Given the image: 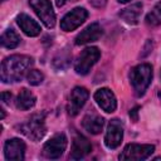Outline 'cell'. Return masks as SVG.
<instances>
[{
  "label": "cell",
  "mask_w": 161,
  "mask_h": 161,
  "mask_svg": "<svg viewBox=\"0 0 161 161\" xmlns=\"http://www.w3.org/2000/svg\"><path fill=\"white\" fill-rule=\"evenodd\" d=\"M31 64L33 58L23 54H14L5 58L1 63V80L4 83H14L21 80Z\"/></svg>",
  "instance_id": "1"
},
{
  "label": "cell",
  "mask_w": 161,
  "mask_h": 161,
  "mask_svg": "<svg viewBox=\"0 0 161 161\" xmlns=\"http://www.w3.org/2000/svg\"><path fill=\"white\" fill-rule=\"evenodd\" d=\"M151 80H152V67L147 63L138 64L133 67L130 72V82L137 97L145 94Z\"/></svg>",
  "instance_id": "2"
},
{
  "label": "cell",
  "mask_w": 161,
  "mask_h": 161,
  "mask_svg": "<svg viewBox=\"0 0 161 161\" xmlns=\"http://www.w3.org/2000/svg\"><path fill=\"white\" fill-rule=\"evenodd\" d=\"M19 132L25 135L28 138L33 141H39L44 137L47 132L45 127V113H35L26 122L21 123L19 127Z\"/></svg>",
  "instance_id": "3"
},
{
  "label": "cell",
  "mask_w": 161,
  "mask_h": 161,
  "mask_svg": "<svg viewBox=\"0 0 161 161\" xmlns=\"http://www.w3.org/2000/svg\"><path fill=\"white\" fill-rule=\"evenodd\" d=\"M99 57H101V52L98 50V48L96 47L86 48L75 60V64H74L75 72L80 75L87 74L91 70V68L97 63Z\"/></svg>",
  "instance_id": "4"
},
{
  "label": "cell",
  "mask_w": 161,
  "mask_h": 161,
  "mask_svg": "<svg viewBox=\"0 0 161 161\" xmlns=\"http://www.w3.org/2000/svg\"><path fill=\"white\" fill-rule=\"evenodd\" d=\"M29 5L47 28L50 29L55 25V14L49 0H29Z\"/></svg>",
  "instance_id": "5"
},
{
  "label": "cell",
  "mask_w": 161,
  "mask_h": 161,
  "mask_svg": "<svg viewBox=\"0 0 161 161\" xmlns=\"http://www.w3.org/2000/svg\"><path fill=\"white\" fill-rule=\"evenodd\" d=\"M67 137L64 133H57L43 146V155L47 158H59L67 148Z\"/></svg>",
  "instance_id": "6"
},
{
  "label": "cell",
  "mask_w": 161,
  "mask_h": 161,
  "mask_svg": "<svg viewBox=\"0 0 161 161\" xmlns=\"http://www.w3.org/2000/svg\"><path fill=\"white\" fill-rule=\"evenodd\" d=\"M155 151L153 145H138V143H130L127 145L122 153L119 155V160H146L151 156V153Z\"/></svg>",
  "instance_id": "7"
},
{
  "label": "cell",
  "mask_w": 161,
  "mask_h": 161,
  "mask_svg": "<svg viewBox=\"0 0 161 161\" xmlns=\"http://www.w3.org/2000/svg\"><path fill=\"white\" fill-rule=\"evenodd\" d=\"M88 18V11L84 8H74L67 13L60 20V29L64 31H72L80 26Z\"/></svg>",
  "instance_id": "8"
},
{
  "label": "cell",
  "mask_w": 161,
  "mask_h": 161,
  "mask_svg": "<svg viewBox=\"0 0 161 161\" xmlns=\"http://www.w3.org/2000/svg\"><path fill=\"white\" fill-rule=\"evenodd\" d=\"M123 138V125L119 119L114 118L108 123L107 132L104 136V145L107 148H117Z\"/></svg>",
  "instance_id": "9"
},
{
  "label": "cell",
  "mask_w": 161,
  "mask_h": 161,
  "mask_svg": "<svg viewBox=\"0 0 161 161\" xmlns=\"http://www.w3.org/2000/svg\"><path fill=\"white\" fill-rule=\"evenodd\" d=\"M88 96H89V93L84 87H74L73 91L70 92L69 101L67 104L68 113L70 116H75L80 111V108L86 104Z\"/></svg>",
  "instance_id": "10"
},
{
  "label": "cell",
  "mask_w": 161,
  "mask_h": 161,
  "mask_svg": "<svg viewBox=\"0 0 161 161\" xmlns=\"http://www.w3.org/2000/svg\"><path fill=\"white\" fill-rule=\"evenodd\" d=\"M94 101L107 113H112L117 108V101L113 92L108 88H99L94 93Z\"/></svg>",
  "instance_id": "11"
},
{
  "label": "cell",
  "mask_w": 161,
  "mask_h": 161,
  "mask_svg": "<svg viewBox=\"0 0 161 161\" xmlns=\"http://www.w3.org/2000/svg\"><path fill=\"white\" fill-rule=\"evenodd\" d=\"M91 150H92V145L88 141V138L80 133H77L73 138V142H72V150H70L69 158L80 160L84 156H87L91 152Z\"/></svg>",
  "instance_id": "12"
},
{
  "label": "cell",
  "mask_w": 161,
  "mask_h": 161,
  "mask_svg": "<svg viewBox=\"0 0 161 161\" xmlns=\"http://www.w3.org/2000/svg\"><path fill=\"white\" fill-rule=\"evenodd\" d=\"M24 153H25V143L20 138H11L5 142L4 155L6 160H11V161L24 160Z\"/></svg>",
  "instance_id": "13"
},
{
  "label": "cell",
  "mask_w": 161,
  "mask_h": 161,
  "mask_svg": "<svg viewBox=\"0 0 161 161\" xmlns=\"http://www.w3.org/2000/svg\"><path fill=\"white\" fill-rule=\"evenodd\" d=\"M102 28L98 23H93L91 25H88L83 31H80L77 36H75V44L77 45H83L87 43H92L98 40L102 36Z\"/></svg>",
  "instance_id": "14"
},
{
  "label": "cell",
  "mask_w": 161,
  "mask_h": 161,
  "mask_svg": "<svg viewBox=\"0 0 161 161\" xmlns=\"http://www.w3.org/2000/svg\"><path fill=\"white\" fill-rule=\"evenodd\" d=\"M16 23L20 26V29L23 30V33L26 34L28 36H36V35L40 34V30H42L40 25L34 19H31L29 15H26V14L18 15Z\"/></svg>",
  "instance_id": "15"
},
{
  "label": "cell",
  "mask_w": 161,
  "mask_h": 161,
  "mask_svg": "<svg viewBox=\"0 0 161 161\" xmlns=\"http://www.w3.org/2000/svg\"><path fill=\"white\" fill-rule=\"evenodd\" d=\"M141 13H142V4L141 3H135V4L122 9L118 13V16L125 23H127L130 25H136L138 23V20H140Z\"/></svg>",
  "instance_id": "16"
},
{
  "label": "cell",
  "mask_w": 161,
  "mask_h": 161,
  "mask_svg": "<svg viewBox=\"0 0 161 161\" xmlns=\"http://www.w3.org/2000/svg\"><path fill=\"white\" fill-rule=\"evenodd\" d=\"M104 125V119L98 114H86L82 119V126L86 131H88L92 135H98Z\"/></svg>",
  "instance_id": "17"
},
{
  "label": "cell",
  "mask_w": 161,
  "mask_h": 161,
  "mask_svg": "<svg viewBox=\"0 0 161 161\" xmlns=\"http://www.w3.org/2000/svg\"><path fill=\"white\" fill-rule=\"evenodd\" d=\"M35 102H36L35 96L30 91H28L26 88H23L18 93V97H16V101H15V106L20 111H26V109H30L35 104Z\"/></svg>",
  "instance_id": "18"
},
{
  "label": "cell",
  "mask_w": 161,
  "mask_h": 161,
  "mask_svg": "<svg viewBox=\"0 0 161 161\" xmlns=\"http://www.w3.org/2000/svg\"><path fill=\"white\" fill-rule=\"evenodd\" d=\"M20 43V38L19 35L13 30V29H8L6 31L3 33L1 35V45L6 49H14L19 45Z\"/></svg>",
  "instance_id": "19"
},
{
  "label": "cell",
  "mask_w": 161,
  "mask_h": 161,
  "mask_svg": "<svg viewBox=\"0 0 161 161\" xmlns=\"http://www.w3.org/2000/svg\"><path fill=\"white\" fill-rule=\"evenodd\" d=\"M70 59H72L70 53H69L67 49H63V50H60V52L53 58V67H54L55 69H65V68L69 67Z\"/></svg>",
  "instance_id": "20"
},
{
  "label": "cell",
  "mask_w": 161,
  "mask_h": 161,
  "mask_svg": "<svg viewBox=\"0 0 161 161\" xmlns=\"http://www.w3.org/2000/svg\"><path fill=\"white\" fill-rule=\"evenodd\" d=\"M26 79L29 82V84L38 86L44 80V74L38 69H31V70H29L26 73Z\"/></svg>",
  "instance_id": "21"
},
{
  "label": "cell",
  "mask_w": 161,
  "mask_h": 161,
  "mask_svg": "<svg viewBox=\"0 0 161 161\" xmlns=\"http://www.w3.org/2000/svg\"><path fill=\"white\" fill-rule=\"evenodd\" d=\"M146 23H147L148 25H158V24H161V20H160V18L156 15V13H150V14H147V16H146Z\"/></svg>",
  "instance_id": "22"
},
{
  "label": "cell",
  "mask_w": 161,
  "mask_h": 161,
  "mask_svg": "<svg viewBox=\"0 0 161 161\" xmlns=\"http://www.w3.org/2000/svg\"><path fill=\"white\" fill-rule=\"evenodd\" d=\"M91 4L94 8H103L107 4V0H91Z\"/></svg>",
  "instance_id": "23"
},
{
  "label": "cell",
  "mask_w": 161,
  "mask_h": 161,
  "mask_svg": "<svg viewBox=\"0 0 161 161\" xmlns=\"http://www.w3.org/2000/svg\"><path fill=\"white\" fill-rule=\"evenodd\" d=\"M1 99L4 103H9V101L11 99V93L10 92H3L1 93Z\"/></svg>",
  "instance_id": "24"
},
{
  "label": "cell",
  "mask_w": 161,
  "mask_h": 161,
  "mask_svg": "<svg viewBox=\"0 0 161 161\" xmlns=\"http://www.w3.org/2000/svg\"><path fill=\"white\" fill-rule=\"evenodd\" d=\"M137 113H138V107H135L133 109H131V111H130V117H131L133 121H137V119H138Z\"/></svg>",
  "instance_id": "25"
},
{
  "label": "cell",
  "mask_w": 161,
  "mask_h": 161,
  "mask_svg": "<svg viewBox=\"0 0 161 161\" xmlns=\"http://www.w3.org/2000/svg\"><path fill=\"white\" fill-rule=\"evenodd\" d=\"M155 11H156V14H160V15H161V1H158V3L156 4Z\"/></svg>",
  "instance_id": "26"
},
{
  "label": "cell",
  "mask_w": 161,
  "mask_h": 161,
  "mask_svg": "<svg viewBox=\"0 0 161 161\" xmlns=\"http://www.w3.org/2000/svg\"><path fill=\"white\" fill-rule=\"evenodd\" d=\"M67 1H68V0H55V3H57V6H59V8H60V6H63V5H64Z\"/></svg>",
  "instance_id": "27"
},
{
  "label": "cell",
  "mask_w": 161,
  "mask_h": 161,
  "mask_svg": "<svg viewBox=\"0 0 161 161\" xmlns=\"http://www.w3.org/2000/svg\"><path fill=\"white\" fill-rule=\"evenodd\" d=\"M118 3H122V4H125V3H128L130 0H117Z\"/></svg>",
  "instance_id": "28"
},
{
  "label": "cell",
  "mask_w": 161,
  "mask_h": 161,
  "mask_svg": "<svg viewBox=\"0 0 161 161\" xmlns=\"http://www.w3.org/2000/svg\"><path fill=\"white\" fill-rule=\"evenodd\" d=\"M158 97H160V99H161V91L158 92Z\"/></svg>",
  "instance_id": "29"
},
{
  "label": "cell",
  "mask_w": 161,
  "mask_h": 161,
  "mask_svg": "<svg viewBox=\"0 0 161 161\" xmlns=\"http://www.w3.org/2000/svg\"><path fill=\"white\" fill-rule=\"evenodd\" d=\"M3 1H5V0H3Z\"/></svg>",
  "instance_id": "30"
}]
</instances>
